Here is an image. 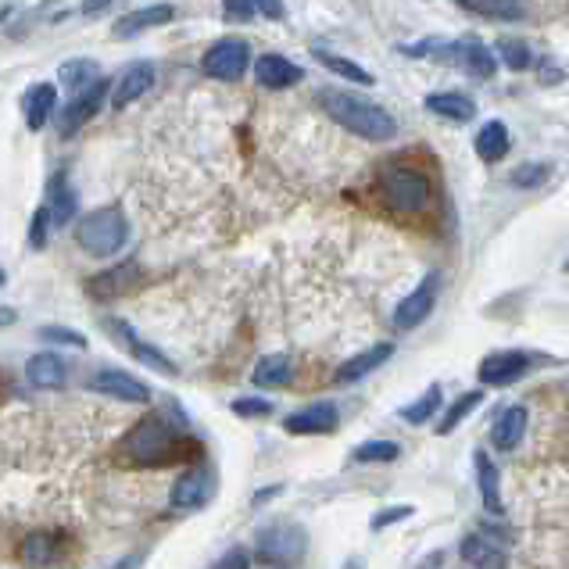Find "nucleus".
<instances>
[{
	"label": "nucleus",
	"mask_w": 569,
	"mask_h": 569,
	"mask_svg": "<svg viewBox=\"0 0 569 569\" xmlns=\"http://www.w3.org/2000/svg\"><path fill=\"white\" fill-rule=\"evenodd\" d=\"M233 412H237L240 419H262L272 412V401L265 398H237L233 401Z\"/></svg>",
	"instance_id": "58836bf2"
},
{
	"label": "nucleus",
	"mask_w": 569,
	"mask_h": 569,
	"mask_svg": "<svg viewBox=\"0 0 569 569\" xmlns=\"http://www.w3.org/2000/svg\"><path fill=\"white\" fill-rule=\"evenodd\" d=\"M476 487H480V498H484V509L491 516H502L505 505H502V480H498V466L487 459L484 451H476Z\"/></svg>",
	"instance_id": "b1692460"
},
{
	"label": "nucleus",
	"mask_w": 569,
	"mask_h": 569,
	"mask_svg": "<svg viewBox=\"0 0 569 569\" xmlns=\"http://www.w3.org/2000/svg\"><path fill=\"white\" fill-rule=\"evenodd\" d=\"M376 194L391 208L394 215H423L434 204V187L419 169H405V165H383L376 172Z\"/></svg>",
	"instance_id": "7ed1b4c3"
},
{
	"label": "nucleus",
	"mask_w": 569,
	"mask_h": 569,
	"mask_svg": "<svg viewBox=\"0 0 569 569\" xmlns=\"http://www.w3.org/2000/svg\"><path fill=\"white\" fill-rule=\"evenodd\" d=\"M530 369V355L523 351H494L480 362V383L484 387H512L516 380H523Z\"/></svg>",
	"instance_id": "9d476101"
},
{
	"label": "nucleus",
	"mask_w": 569,
	"mask_h": 569,
	"mask_svg": "<svg viewBox=\"0 0 569 569\" xmlns=\"http://www.w3.org/2000/svg\"><path fill=\"white\" fill-rule=\"evenodd\" d=\"M172 15H176V8L172 4H151V8H140L133 11V15H126L115 26V36H122V40H129V36L144 33V29H154V26H165V22H172Z\"/></svg>",
	"instance_id": "393cba45"
},
{
	"label": "nucleus",
	"mask_w": 569,
	"mask_h": 569,
	"mask_svg": "<svg viewBox=\"0 0 569 569\" xmlns=\"http://www.w3.org/2000/svg\"><path fill=\"white\" fill-rule=\"evenodd\" d=\"M222 11L230 22H251L258 11V0H222Z\"/></svg>",
	"instance_id": "ea45409f"
},
{
	"label": "nucleus",
	"mask_w": 569,
	"mask_h": 569,
	"mask_svg": "<svg viewBox=\"0 0 569 569\" xmlns=\"http://www.w3.org/2000/svg\"><path fill=\"white\" fill-rule=\"evenodd\" d=\"M566 269H569V262H566Z\"/></svg>",
	"instance_id": "603ef678"
},
{
	"label": "nucleus",
	"mask_w": 569,
	"mask_h": 569,
	"mask_svg": "<svg viewBox=\"0 0 569 569\" xmlns=\"http://www.w3.org/2000/svg\"><path fill=\"white\" fill-rule=\"evenodd\" d=\"M97 61H90V58H72V61H65V65L58 68V79H61V86H68V90H83V86H90L97 79Z\"/></svg>",
	"instance_id": "2f4dec72"
},
{
	"label": "nucleus",
	"mask_w": 569,
	"mask_h": 569,
	"mask_svg": "<svg viewBox=\"0 0 569 569\" xmlns=\"http://www.w3.org/2000/svg\"><path fill=\"white\" fill-rule=\"evenodd\" d=\"M247 566H251V555L244 548H230V552L215 562V569H247Z\"/></svg>",
	"instance_id": "37998d69"
},
{
	"label": "nucleus",
	"mask_w": 569,
	"mask_h": 569,
	"mask_svg": "<svg viewBox=\"0 0 569 569\" xmlns=\"http://www.w3.org/2000/svg\"><path fill=\"white\" fill-rule=\"evenodd\" d=\"M455 61H459V65L466 68L469 76H476V79H491V76H494V68H498V61H494L491 47H484L480 40L459 43V47H455Z\"/></svg>",
	"instance_id": "bb28decb"
},
{
	"label": "nucleus",
	"mask_w": 569,
	"mask_h": 569,
	"mask_svg": "<svg viewBox=\"0 0 569 569\" xmlns=\"http://www.w3.org/2000/svg\"><path fill=\"white\" fill-rule=\"evenodd\" d=\"M15 319H18V315L11 312V308H0V326H11Z\"/></svg>",
	"instance_id": "09e8293b"
},
{
	"label": "nucleus",
	"mask_w": 569,
	"mask_h": 569,
	"mask_svg": "<svg viewBox=\"0 0 569 569\" xmlns=\"http://www.w3.org/2000/svg\"><path fill=\"white\" fill-rule=\"evenodd\" d=\"M462 11L491 22H519L523 18V0H455Z\"/></svg>",
	"instance_id": "cd10ccee"
},
{
	"label": "nucleus",
	"mask_w": 569,
	"mask_h": 569,
	"mask_svg": "<svg viewBox=\"0 0 569 569\" xmlns=\"http://www.w3.org/2000/svg\"><path fill=\"white\" fill-rule=\"evenodd\" d=\"M394 358V344H373L369 351H362V355L348 358L344 366L337 369V383H355L362 380V376L376 373V369L383 366V362H391Z\"/></svg>",
	"instance_id": "4be33fe9"
},
{
	"label": "nucleus",
	"mask_w": 569,
	"mask_h": 569,
	"mask_svg": "<svg viewBox=\"0 0 569 569\" xmlns=\"http://www.w3.org/2000/svg\"><path fill=\"white\" fill-rule=\"evenodd\" d=\"M319 104L326 108L333 122L340 129H348V133L362 136V140H391L398 133V122L387 108L380 104L366 101V97H355V94H344V90H319Z\"/></svg>",
	"instance_id": "f03ea898"
},
{
	"label": "nucleus",
	"mask_w": 569,
	"mask_h": 569,
	"mask_svg": "<svg viewBox=\"0 0 569 569\" xmlns=\"http://www.w3.org/2000/svg\"><path fill=\"white\" fill-rule=\"evenodd\" d=\"M305 552V530L294 523H276L258 534V555L265 562H294Z\"/></svg>",
	"instance_id": "6e6552de"
},
{
	"label": "nucleus",
	"mask_w": 569,
	"mask_h": 569,
	"mask_svg": "<svg viewBox=\"0 0 569 569\" xmlns=\"http://www.w3.org/2000/svg\"><path fill=\"white\" fill-rule=\"evenodd\" d=\"M212 494H215L212 469L194 466V469H187V473L179 476L176 484H172L169 505H172V509H179V512H197V509H204V505L212 502Z\"/></svg>",
	"instance_id": "0eeeda50"
},
{
	"label": "nucleus",
	"mask_w": 569,
	"mask_h": 569,
	"mask_svg": "<svg viewBox=\"0 0 569 569\" xmlns=\"http://www.w3.org/2000/svg\"><path fill=\"white\" fill-rule=\"evenodd\" d=\"M104 97H108V83H104V79H94L90 86L76 90V97H72V101L61 108V122H58L61 133H65V136L79 133V129H83L86 122H90L97 111H101Z\"/></svg>",
	"instance_id": "1a4fd4ad"
},
{
	"label": "nucleus",
	"mask_w": 569,
	"mask_h": 569,
	"mask_svg": "<svg viewBox=\"0 0 569 569\" xmlns=\"http://www.w3.org/2000/svg\"><path fill=\"white\" fill-rule=\"evenodd\" d=\"M90 391L104 394V398H115V401H129V405H147V401H151V387L140 383L136 376L122 373V369H101V373L90 380Z\"/></svg>",
	"instance_id": "9b49d317"
},
{
	"label": "nucleus",
	"mask_w": 569,
	"mask_h": 569,
	"mask_svg": "<svg viewBox=\"0 0 569 569\" xmlns=\"http://www.w3.org/2000/svg\"><path fill=\"white\" fill-rule=\"evenodd\" d=\"M43 340H51V344H68V348H86V337L76 330H65V326H43L40 330Z\"/></svg>",
	"instance_id": "4c0bfd02"
},
{
	"label": "nucleus",
	"mask_w": 569,
	"mask_h": 569,
	"mask_svg": "<svg viewBox=\"0 0 569 569\" xmlns=\"http://www.w3.org/2000/svg\"><path fill=\"white\" fill-rule=\"evenodd\" d=\"M129 237V222L119 208H97V212L83 215L76 226V244L83 247L86 255L108 258L115 251H122Z\"/></svg>",
	"instance_id": "20e7f679"
},
{
	"label": "nucleus",
	"mask_w": 569,
	"mask_h": 569,
	"mask_svg": "<svg viewBox=\"0 0 569 569\" xmlns=\"http://www.w3.org/2000/svg\"><path fill=\"white\" fill-rule=\"evenodd\" d=\"M315 61L326 68V72H333V76H340V79H348V83H358V86H373L376 83V76L373 72H366L362 65H355L351 58H340V54H330V51H323V47H315Z\"/></svg>",
	"instance_id": "c85d7f7f"
},
{
	"label": "nucleus",
	"mask_w": 569,
	"mask_h": 569,
	"mask_svg": "<svg viewBox=\"0 0 569 569\" xmlns=\"http://www.w3.org/2000/svg\"><path fill=\"white\" fill-rule=\"evenodd\" d=\"M154 83V65L151 61H133V65L122 72V79L115 83V94H111V101H115V108H122V104H133L136 97H144L147 90H151Z\"/></svg>",
	"instance_id": "aec40b11"
},
{
	"label": "nucleus",
	"mask_w": 569,
	"mask_h": 569,
	"mask_svg": "<svg viewBox=\"0 0 569 569\" xmlns=\"http://www.w3.org/2000/svg\"><path fill=\"white\" fill-rule=\"evenodd\" d=\"M272 494H280V487H269V491H258L255 494V505H262V502H269Z\"/></svg>",
	"instance_id": "de8ad7c7"
},
{
	"label": "nucleus",
	"mask_w": 569,
	"mask_h": 569,
	"mask_svg": "<svg viewBox=\"0 0 569 569\" xmlns=\"http://www.w3.org/2000/svg\"><path fill=\"white\" fill-rule=\"evenodd\" d=\"M47 208H51V222H54V226H61L68 215L76 212V197H72V190H68V183L61 176L51 179V201H47Z\"/></svg>",
	"instance_id": "72a5a7b5"
},
{
	"label": "nucleus",
	"mask_w": 569,
	"mask_h": 569,
	"mask_svg": "<svg viewBox=\"0 0 569 569\" xmlns=\"http://www.w3.org/2000/svg\"><path fill=\"white\" fill-rule=\"evenodd\" d=\"M459 555H462V562L473 569H505L509 566V555H505L502 544L491 541V537H484V534H469L466 541H462Z\"/></svg>",
	"instance_id": "2eb2a0df"
},
{
	"label": "nucleus",
	"mask_w": 569,
	"mask_h": 569,
	"mask_svg": "<svg viewBox=\"0 0 569 569\" xmlns=\"http://www.w3.org/2000/svg\"><path fill=\"white\" fill-rule=\"evenodd\" d=\"M258 11L265 18H283V0H258Z\"/></svg>",
	"instance_id": "c03bdc74"
},
{
	"label": "nucleus",
	"mask_w": 569,
	"mask_h": 569,
	"mask_svg": "<svg viewBox=\"0 0 569 569\" xmlns=\"http://www.w3.org/2000/svg\"><path fill=\"white\" fill-rule=\"evenodd\" d=\"M527 423H530V416H527V408H523V405L505 408L502 416L494 419V426H491V444L498 451L519 448V441L527 437Z\"/></svg>",
	"instance_id": "f3484780"
},
{
	"label": "nucleus",
	"mask_w": 569,
	"mask_h": 569,
	"mask_svg": "<svg viewBox=\"0 0 569 569\" xmlns=\"http://www.w3.org/2000/svg\"><path fill=\"white\" fill-rule=\"evenodd\" d=\"M0 283H4V269H0Z\"/></svg>",
	"instance_id": "3c124183"
},
{
	"label": "nucleus",
	"mask_w": 569,
	"mask_h": 569,
	"mask_svg": "<svg viewBox=\"0 0 569 569\" xmlns=\"http://www.w3.org/2000/svg\"><path fill=\"white\" fill-rule=\"evenodd\" d=\"M480 405H484V391H466L462 398H455L448 405V412H444V419L437 423V434H451V430H455L469 412H476Z\"/></svg>",
	"instance_id": "473e14b6"
},
{
	"label": "nucleus",
	"mask_w": 569,
	"mask_h": 569,
	"mask_svg": "<svg viewBox=\"0 0 569 569\" xmlns=\"http://www.w3.org/2000/svg\"><path fill=\"white\" fill-rule=\"evenodd\" d=\"M111 0H83V15H97V11L108 8Z\"/></svg>",
	"instance_id": "49530a36"
},
{
	"label": "nucleus",
	"mask_w": 569,
	"mask_h": 569,
	"mask_svg": "<svg viewBox=\"0 0 569 569\" xmlns=\"http://www.w3.org/2000/svg\"><path fill=\"white\" fill-rule=\"evenodd\" d=\"M68 548V537L61 530H40V534L26 537L22 544V562L26 566H51L54 559H61Z\"/></svg>",
	"instance_id": "dca6fc26"
},
{
	"label": "nucleus",
	"mask_w": 569,
	"mask_h": 569,
	"mask_svg": "<svg viewBox=\"0 0 569 569\" xmlns=\"http://www.w3.org/2000/svg\"><path fill=\"white\" fill-rule=\"evenodd\" d=\"M548 176H552V169L548 165H519L516 172L509 176V183L516 190H534V187H541V183H548Z\"/></svg>",
	"instance_id": "e433bc0d"
},
{
	"label": "nucleus",
	"mask_w": 569,
	"mask_h": 569,
	"mask_svg": "<svg viewBox=\"0 0 569 569\" xmlns=\"http://www.w3.org/2000/svg\"><path fill=\"white\" fill-rule=\"evenodd\" d=\"M426 111L448 122H473L476 104L466 94H459V90H437V94L426 97Z\"/></svg>",
	"instance_id": "412c9836"
},
{
	"label": "nucleus",
	"mask_w": 569,
	"mask_h": 569,
	"mask_svg": "<svg viewBox=\"0 0 569 569\" xmlns=\"http://www.w3.org/2000/svg\"><path fill=\"white\" fill-rule=\"evenodd\" d=\"M498 54H502V61L512 68V72H527L530 65H534V54H530L527 43L519 40H502L498 43Z\"/></svg>",
	"instance_id": "c9c22d12"
},
{
	"label": "nucleus",
	"mask_w": 569,
	"mask_h": 569,
	"mask_svg": "<svg viewBox=\"0 0 569 569\" xmlns=\"http://www.w3.org/2000/svg\"><path fill=\"white\" fill-rule=\"evenodd\" d=\"M509 147H512L509 129H505V122H498V119L484 122V126L476 129V136H473L476 158H480V162H487V165H498V162H502L505 154H509Z\"/></svg>",
	"instance_id": "6ab92c4d"
},
{
	"label": "nucleus",
	"mask_w": 569,
	"mask_h": 569,
	"mask_svg": "<svg viewBox=\"0 0 569 569\" xmlns=\"http://www.w3.org/2000/svg\"><path fill=\"white\" fill-rule=\"evenodd\" d=\"M401 448L394 441H366L355 448V462H394Z\"/></svg>",
	"instance_id": "f704fd0d"
},
{
	"label": "nucleus",
	"mask_w": 569,
	"mask_h": 569,
	"mask_svg": "<svg viewBox=\"0 0 569 569\" xmlns=\"http://www.w3.org/2000/svg\"><path fill=\"white\" fill-rule=\"evenodd\" d=\"M441 398H444L441 387H437V383H430L423 398H416V401H412V405L401 408V419H405L408 426H423V423H430V419L437 416V408H441Z\"/></svg>",
	"instance_id": "7c9ffc66"
},
{
	"label": "nucleus",
	"mask_w": 569,
	"mask_h": 569,
	"mask_svg": "<svg viewBox=\"0 0 569 569\" xmlns=\"http://www.w3.org/2000/svg\"><path fill=\"white\" fill-rule=\"evenodd\" d=\"M437 294H441V272H426L423 280H419V287L394 308V330L405 333L416 330L419 323H426L437 305Z\"/></svg>",
	"instance_id": "39448f33"
},
{
	"label": "nucleus",
	"mask_w": 569,
	"mask_h": 569,
	"mask_svg": "<svg viewBox=\"0 0 569 569\" xmlns=\"http://www.w3.org/2000/svg\"><path fill=\"white\" fill-rule=\"evenodd\" d=\"M344 569H362V559H348L344 562Z\"/></svg>",
	"instance_id": "8fccbe9b"
},
{
	"label": "nucleus",
	"mask_w": 569,
	"mask_h": 569,
	"mask_svg": "<svg viewBox=\"0 0 569 569\" xmlns=\"http://www.w3.org/2000/svg\"><path fill=\"white\" fill-rule=\"evenodd\" d=\"M247 65H251V47H247L244 40H219L215 47H208V54H204L201 68L204 76L212 79H222V83H233V79H240L247 72Z\"/></svg>",
	"instance_id": "423d86ee"
},
{
	"label": "nucleus",
	"mask_w": 569,
	"mask_h": 569,
	"mask_svg": "<svg viewBox=\"0 0 569 569\" xmlns=\"http://www.w3.org/2000/svg\"><path fill=\"white\" fill-rule=\"evenodd\" d=\"M251 380H255V387H287L294 380V366H290L287 355H265L251 373Z\"/></svg>",
	"instance_id": "c756f323"
},
{
	"label": "nucleus",
	"mask_w": 569,
	"mask_h": 569,
	"mask_svg": "<svg viewBox=\"0 0 569 569\" xmlns=\"http://www.w3.org/2000/svg\"><path fill=\"white\" fill-rule=\"evenodd\" d=\"M144 566V555H126L122 562H115V566H108V569H140Z\"/></svg>",
	"instance_id": "a18cd8bd"
},
{
	"label": "nucleus",
	"mask_w": 569,
	"mask_h": 569,
	"mask_svg": "<svg viewBox=\"0 0 569 569\" xmlns=\"http://www.w3.org/2000/svg\"><path fill=\"white\" fill-rule=\"evenodd\" d=\"M119 459L126 466H169V462L201 459V444L190 441L162 416H147L122 437Z\"/></svg>",
	"instance_id": "f257e3e1"
},
{
	"label": "nucleus",
	"mask_w": 569,
	"mask_h": 569,
	"mask_svg": "<svg viewBox=\"0 0 569 569\" xmlns=\"http://www.w3.org/2000/svg\"><path fill=\"white\" fill-rule=\"evenodd\" d=\"M255 76L262 86H269V90H287V86L301 83V72L294 61H287L283 54H262V58L255 61Z\"/></svg>",
	"instance_id": "a211bd4d"
},
{
	"label": "nucleus",
	"mask_w": 569,
	"mask_h": 569,
	"mask_svg": "<svg viewBox=\"0 0 569 569\" xmlns=\"http://www.w3.org/2000/svg\"><path fill=\"white\" fill-rule=\"evenodd\" d=\"M412 516V505H394V509H380L373 516V530H383V527H391V523H401V519Z\"/></svg>",
	"instance_id": "79ce46f5"
},
{
	"label": "nucleus",
	"mask_w": 569,
	"mask_h": 569,
	"mask_svg": "<svg viewBox=\"0 0 569 569\" xmlns=\"http://www.w3.org/2000/svg\"><path fill=\"white\" fill-rule=\"evenodd\" d=\"M47 230H51V208L43 204L40 212L33 215V230H29V240H33V247L47 244Z\"/></svg>",
	"instance_id": "a19ab883"
},
{
	"label": "nucleus",
	"mask_w": 569,
	"mask_h": 569,
	"mask_svg": "<svg viewBox=\"0 0 569 569\" xmlns=\"http://www.w3.org/2000/svg\"><path fill=\"white\" fill-rule=\"evenodd\" d=\"M340 423V412L333 401H315V405L301 408V412H290L283 430L298 437H315V434H333Z\"/></svg>",
	"instance_id": "f8f14e48"
},
{
	"label": "nucleus",
	"mask_w": 569,
	"mask_h": 569,
	"mask_svg": "<svg viewBox=\"0 0 569 569\" xmlns=\"http://www.w3.org/2000/svg\"><path fill=\"white\" fill-rule=\"evenodd\" d=\"M136 280H140V265L122 262V265H111V269L97 272L94 280L86 283V290H90V298L97 301H115L122 298L129 287H136Z\"/></svg>",
	"instance_id": "ddd939ff"
},
{
	"label": "nucleus",
	"mask_w": 569,
	"mask_h": 569,
	"mask_svg": "<svg viewBox=\"0 0 569 569\" xmlns=\"http://www.w3.org/2000/svg\"><path fill=\"white\" fill-rule=\"evenodd\" d=\"M26 376H29V383H33V387H43V391H58V387H65L68 369H65V362H61L58 355L43 351V355H33L26 362Z\"/></svg>",
	"instance_id": "5701e85b"
},
{
	"label": "nucleus",
	"mask_w": 569,
	"mask_h": 569,
	"mask_svg": "<svg viewBox=\"0 0 569 569\" xmlns=\"http://www.w3.org/2000/svg\"><path fill=\"white\" fill-rule=\"evenodd\" d=\"M108 330H115V337L119 340H126V348H129V355L140 362V366H147V369H154V373H162V376H176V366H172L169 358L162 355L158 348H151L147 340H140L133 333V326L129 323H119V319H108Z\"/></svg>",
	"instance_id": "4468645a"
},
{
	"label": "nucleus",
	"mask_w": 569,
	"mask_h": 569,
	"mask_svg": "<svg viewBox=\"0 0 569 569\" xmlns=\"http://www.w3.org/2000/svg\"><path fill=\"white\" fill-rule=\"evenodd\" d=\"M54 104H58V90H54L51 83H36L33 90L26 94V104H22V111H26V126L33 129V133H36V129L47 126Z\"/></svg>",
	"instance_id": "a878e982"
}]
</instances>
